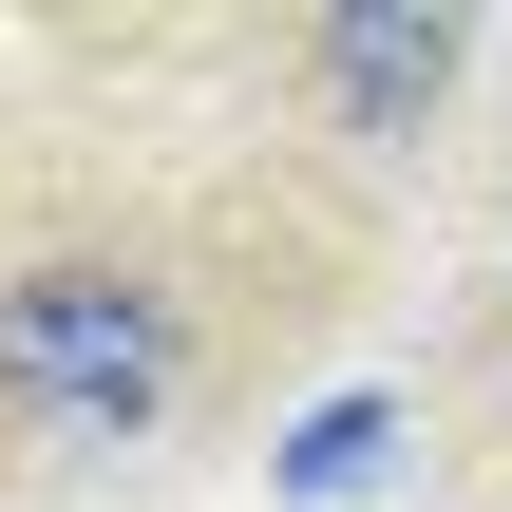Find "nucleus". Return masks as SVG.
<instances>
[{"instance_id": "obj_1", "label": "nucleus", "mask_w": 512, "mask_h": 512, "mask_svg": "<svg viewBox=\"0 0 512 512\" xmlns=\"http://www.w3.org/2000/svg\"><path fill=\"white\" fill-rule=\"evenodd\" d=\"M0 380L19 399H57V418H152V380H171V323L133 304V285H19L0 304Z\"/></svg>"}, {"instance_id": "obj_2", "label": "nucleus", "mask_w": 512, "mask_h": 512, "mask_svg": "<svg viewBox=\"0 0 512 512\" xmlns=\"http://www.w3.org/2000/svg\"><path fill=\"white\" fill-rule=\"evenodd\" d=\"M342 76L361 95H437L456 76V19H342Z\"/></svg>"}, {"instance_id": "obj_3", "label": "nucleus", "mask_w": 512, "mask_h": 512, "mask_svg": "<svg viewBox=\"0 0 512 512\" xmlns=\"http://www.w3.org/2000/svg\"><path fill=\"white\" fill-rule=\"evenodd\" d=\"M380 437H399L380 399H323V418H304V456H285V494H361V475H380Z\"/></svg>"}]
</instances>
